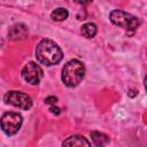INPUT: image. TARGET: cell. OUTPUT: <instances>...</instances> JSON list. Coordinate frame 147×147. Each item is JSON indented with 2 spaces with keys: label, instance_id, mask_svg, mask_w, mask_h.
Segmentation results:
<instances>
[{
  "label": "cell",
  "instance_id": "13",
  "mask_svg": "<svg viewBox=\"0 0 147 147\" xmlns=\"http://www.w3.org/2000/svg\"><path fill=\"white\" fill-rule=\"evenodd\" d=\"M49 110H51L52 114H55V115H59L61 113V109L59 107H55V106H51L49 107Z\"/></svg>",
  "mask_w": 147,
  "mask_h": 147
},
{
  "label": "cell",
  "instance_id": "3",
  "mask_svg": "<svg viewBox=\"0 0 147 147\" xmlns=\"http://www.w3.org/2000/svg\"><path fill=\"white\" fill-rule=\"evenodd\" d=\"M109 18L115 25L123 28L129 32H134L141 24V21L137 16H133L130 13H126L124 10H118V9L113 10L109 14Z\"/></svg>",
  "mask_w": 147,
  "mask_h": 147
},
{
  "label": "cell",
  "instance_id": "6",
  "mask_svg": "<svg viewBox=\"0 0 147 147\" xmlns=\"http://www.w3.org/2000/svg\"><path fill=\"white\" fill-rule=\"evenodd\" d=\"M42 75H44L42 69L36 62H32V61L28 62L21 71V76L23 80L30 85H38L42 78Z\"/></svg>",
  "mask_w": 147,
  "mask_h": 147
},
{
  "label": "cell",
  "instance_id": "2",
  "mask_svg": "<svg viewBox=\"0 0 147 147\" xmlns=\"http://www.w3.org/2000/svg\"><path fill=\"white\" fill-rule=\"evenodd\" d=\"M85 76V65L79 60H70L62 68L61 79L63 84L68 87L77 86Z\"/></svg>",
  "mask_w": 147,
  "mask_h": 147
},
{
  "label": "cell",
  "instance_id": "12",
  "mask_svg": "<svg viewBox=\"0 0 147 147\" xmlns=\"http://www.w3.org/2000/svg\"><path fill=\"white\" fill-rule=\"evenodd\" d=\"M45 102H46L47 105H52V106H54V105L57 102V98H56V96H53V95L47 96V98L45 99Z\"/></svg>",
  "mask_w": 147,
  "mask_h": 147
},
{
  "label": "cell",
  "instance_id": "5",
  "mask_svg": "<svg viewBox=\"0 0 147 147\" xmlns=\"http://www.w3.org/2000/svg\"><path fill=\"white\" fill-rule=\"evenodd\" d=\"M3 100L6 103L11 105L16 108H20L22 110H29L32 107L31 96L21 91H15V90L8 91L3 95Z\"/></svg>",
  "mask_w": 147,
  "mask_h": 147
},
{
  "label": "cell",
  "instance_id": "14",
  "mask_svg": "<svg viewBox=\"0 0 147 147\" xmlns=\"http://www.w3.org/2000/svg\"><path fill=\"white\" fill-rule=\"evenodd\" d=\"M137 94H138V91H137L136 88H131V90H129V92H127V95L131 96V98H134Z\"/></svg>",
  "mask_w": 147,
  "mask_h": 147
},
{
  "label": "cell",
  "instance_id": "1",
  "mask_svg": "<svg viewBox=\"0 0 147 147\" xmlns=\"http://www.w3.org/2000/svg\"><path fill=\"white\" fill-rule=\"evenodd\" d=\"M36 57L39 63L51 67L57 64L62 60L63 53L55 41L51 39H42L36 47Z\"/></svg>",
  "mask_w": 147,
  "mask_h": 147
},
{
  "label": "cell",
  "instance_id": "9",
  "mask_svg": "<svg viewBox=\"0 0 147 147\" xmlns=\"http://www.w3.org/2000/svg\"><path fill=\"white\" fill-rule=\"evenodd\" d=\"M91 138H92L93 144L96 147H105L106 145H108L110 142V138L107 134H105L102 132H99V131L91 132Z\"/></svg>",
  "mask_w": 147,
  "mask_h": 147
},
{
  "label": "cell",
  "instance_id": "10",
  "mask_svg": "<svg viewBox=\"0 0 147 147\" xmlns=\"http://www.w3.org/2000/svg\"><path fill=\"white\" fill-rule=\"evenodd\" d=\"M80 31H82V34H83L85 38H93V37L96 34L98 29H96V25H95L94 23L88 22V23H85V24L82 25Z\"/></svg>",
  "mask_w": 147,
  "mask_h": 147
},
{
  "label": "cell",
  "instance_id": "4",
  "mask_svg": "<svg viewBox=\"0 0 147 147\" xmlns=\"http://www.w3.org/2000/svg\"><path fill=\"white\" fill-rule=\"evenodd\" d=\"M23 123V117L21 114L15 111H8L5 113L1 117V129L7 136H14L16 134Z\"/></svg>",
  "mask_w": 147,
  "mask_h": 147
},
{
  "label": "cell",
  "instance_id": "15",
  "mask_svg": "<svg viewBox=\"0 0 147 147\" xmlns=\"http://www.w3.org/2000/svg\"><path fill=\"white\" fill-rule=\"evenodd\" d=\"M144 86H145V90L147 91V75H146L145 78H144Z\"/></svg>",
  "mask_w": 147,
  "mask_h": 147
},
{
  "label": "cell",
  "instance_id": "8",
  "mask_svg": "<svg viewBox=\"0 0 147 147\" xmlns=\"http://www.w3.org/2000/svg\"><path fill=\"white\" fill-rule=\"evenodd\" d=\"M62 147H92V146L85 137L79 134H74L68 137L62 142Z\"/></svg>",
  "mask_w": 147,
  "mask_h": 147
},
{
  "label": "cell",
  "instance_id": "11",
  "mask_svg": "<svg viewBox=\"0 0 147 147\" xmlns=\"http://www.w3.org/2000/svg\"><path fill=\"white\" fill-rule=\"evenodd\" d=\"M69 16V13L65 8H55L52 13H51V18L53 21H56V22H61V21H64L65 18H68Z\"/></svg>",
  "mask_w": 147,
  "mask_h": 147
},
{
  "label": "cell",
  "instance_id": "7",
  "mask_svg": "<svg viewBox=\"0 0 147 147\" xmlns=\"http://www.w3.org/2000/svg\"><path fill=\"white\" fill-rule=\"evenodd\" d=\"M29 33V30H28V26L23 23H16L14 25H11L9 28V31H8V37L9 39L11 40H15V41H18V40H23Z\"/></svg>",
  "mask_w": 147,
  "mask_h": 147
}]
</instances>
